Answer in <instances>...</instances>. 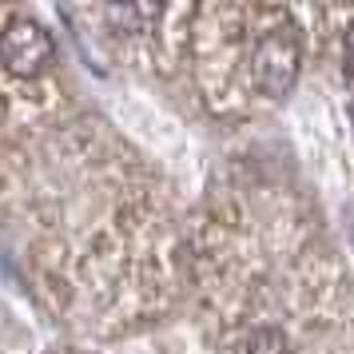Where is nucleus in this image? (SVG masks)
<instances>
[{
    "label": "nucleus",
    "mask_w": 354,
    "mask_h": 354,
    "mask_svg": "<svg viewBox=\"0 0 354 354\" xmlns=\"http://www.w3.org/2000/svg\"><path fill=\"white\" fill-rule=\"evenodd\" d=\"M251 64H255V84L267 96L279 100L290 92L299 76V32L287 24V17H279L267 32H259Z\"/></svg>",
    "instance_id": "f257e3e1"
},
{
    "label": "nucleus",
    "mask_w": 354,
    "mask_h": 354,
    "mask_svg": "<svg viewBox=\"0 0 354 354\" xmlns=\"http://www.w3.org/2000/svg\"><path fill=\"white\" fill-rule=\"evenodd\" d=\"M0 60L17 76H40L56 60V44H52V36L36 20L17 17V20H8V28L0 32Z\"/></svg>",
    "instance_id": "f03ea898"
},
{
    "label": "nucleus",
    "mask_w": 354,
    "mask_h": 354,
    "mask_svg": "<svg viewBox=\"0 0 354 354\" xmlns=\"http://www.w3.org/2000/svg\"><path fill=\"white\" fill-rule=\"evenodd\" d=\"M239 354H290V346H287V338L279 335V330L259 326V330H251V338L243 342Z\"/></svg>",
    "instance_id": "7ed1b4c3"
},
{
    "label": "nucleus",
    "mask_w": 354,
    "mask_h": 354,
    "mask_svg": "<svg viewBox=\"0 0 354 354\" xmlns=\"http://www.w3.org/2000/svg\"><path fill=\"white\" fill-rule=\"evenodd\" d=\"M342 64H346V76L354 80V20L346 28V40H342Z\"/></svg>",
    "instance_id": "20e7f679"
}]
</instances>
